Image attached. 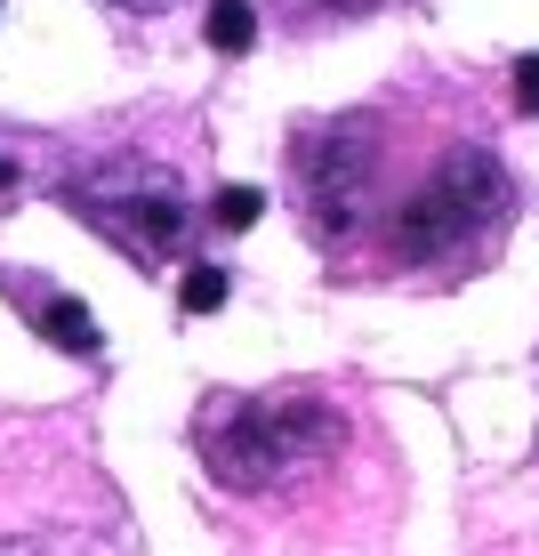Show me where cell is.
<instances>
[{
	"label": "cell",
	"instance_id": "cell-2",
	"mask_svg": "<svg viewBox=\"0 0 539 556\" xmlns=\"http://www.w3.org/2000/svg\"><path fill=\"white\" fill-rule=\"evenodd\" d=\"M508 210V169L484 146H451L427 178H411L387 210V251L395 258H442L484 242V226Z\"/></svg>",
	"mask_w": 539,
	"mask_h": 556
},
{
	"label": "cell",
	"instance_id": "cell-1",
	"mask_svg": "<svg viewBox=\"0 0 539 556\" xmlns=\"http://www.w3.org/2000/svg\"><path fill=\"white\" fill-rule=\"evenodd\" d=\"M202 468L226 492H274L298 484L306 468H322L346 444V419L306 388L282 395H209L202 404Z\"/></svg>",
	"mask_w": 539,
	"mask_h": 556
},
{
	"label": "cell",
	"instance_id": "cell-8",
	"mask_svg": "<svg viewBox=\"0 0 539 556\" xmlns=\"http://www.w3.org/2000/svg\"><path fill=\"white\" fill-rule=\"evenodd\" d=\"M515 113H539V56H515Z\"/></svg>",
	"mask_w": 539,
	"mask_h": 556
},
{
	"label": "cell",
	"instance_id": "cell-3",
	"mask_svg": "<svg viewBox=\"0 0 539 556\" xmlns=\"http://www.w3.org/2000/svg\"><path fill=\"white\" fill-rule=\"evenodd\" d=\"M73 210L98 218L105 235L129 242L138 258H185L194 251V202L153 162H105V169H89V178H73Z\"/></svg>",
	"mask_w": 539,
	"mask_h": 556
},
{
	"label": "cell",
	"instance_id": "cell-4",
	"mask_svg": "<svg viewBox=\"0 0 539 556\" xmlns=\"http://www.w3.org/2000/svg\"><path fill=\"white\" fill-rule=\"evenodd\" d=\"M41 339H56L65 355H98V348H105L98 323H89V306H81V299H65V291L41 306Z\"/></svg>",
	"mask_w": 539,
	"mask_h": 556
},
{
	"label": "cell",
	"instance_id": "cell-6",
	"mask_svg": "<svg viewBox=\"0 0 539 556\" xmlns=\"http://www.w3.org/2000/svg\"><path fill=\"white\" fill-rule=\"evenodd\" d=\"M226 291H234V282H226V266H218V258H202V266H185L178 306H185V315H218V306H226Z\"/></svg>",
	"mask_w": 539,
	"mask_h": 556
},
{
	"label": "cell",
	"instance_id": "cell-7",
	"mask_svg": "<svg viewBox=\"0 0 539 556\" xmlns=\"http://www.w3.org/2000/svg\"><path fill=\"white\" fill-rule=\"evenodd\" d=\"M258 210H266V194H258V186H218V202H209V218H218L226 235H242V226H258Z\"/></svg>",
	"mask_w": 539,
	"mask_h": 556
},
{
	"label": "cell",
	"instance_id": "cell-9",
	"mask_svg": "<svg viewBox=\"0 0 539 556\" xmlns=\"http://www.w3.org/2000/svg\"><path fill=\"white\" fill-rule=\"evenodd\" d=\"M129 9H162V0H129Z\"/></svg>",
	"mask_w": 539,
	"mask_h": 556
},
{
	"label": "cell",
	"instance_id": "cell-10",
	"mask_svg": "<svg viewBox=\"0 0 539 556\" xmlns=\"http://www.w3.org/2000/svg\"><path fill=\"white\" fill-rule=\"evenodd\" d=\"M0 556H33V548H0Z\"/></svg>",
	"mask_w": 539,
	"mask_h": 556
},
{
	"label": "cell",
	"instance_id": "cell-5",
	"mask_svg": "<svg viewBox=\"0 0 539 556\" xmlns=\"http://www.w3.org/2000/svg\"><path fill=\"white\" fill-rule=\"evenodd\" d=\"M202 33H209V49H218V56H242L249 41H258V9H249V0H209Z\"/></svg>",
	"mask_w": 539,
	"mask_h": 556
}]
</instances>
